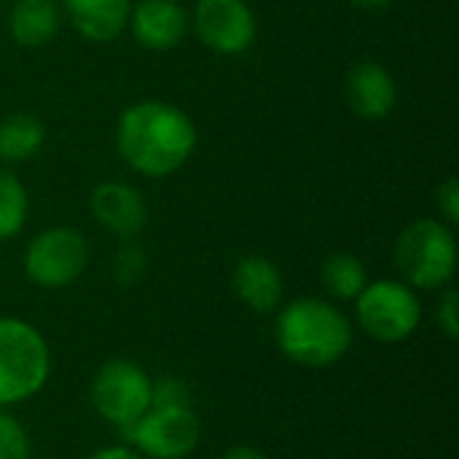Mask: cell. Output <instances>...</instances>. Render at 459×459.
<instances>
[{"mask_svg": "<svg viewBox=\"0 0 459 459\" xmlns=\"http://www.w3.org/2000/svg\"><path fill=\"white\" fill-rule=\"evenodd\" d=\"M199 143L194 118L175 102L140 100L121 110L116 151L145 178H169L188 164Z\"/></svg>", "mask_w": 459, "mask_h": 459, "instance_id": "6da1fadb", "label": "cell"}, {"mask_svg": "<svg viewBox=\"0 0 459 459\" xmlns=\"http://www.w3.org/2000/svg\"><path fill=\"white\" fill-rule=\"evenodd\" d=\"M274 342L288 360L325 368L350 352L352 320L325 299H293L277 309Z\"/></svg>", "mask_w": 459, "mask_h": 459, "instance_id": "7a4b0ae2", "label": "cell"}, {"mask_svg": "<svg viewBox=\"0 0 459 459\" xmlns=\"http://www.w3.org/2000/svg\"><path fill=\"white\" fill-rule=\"evenodd\" d=\"M51 377L46 336L27 320L0 317V409L35 398Z\"/></svg>", "mask_w": 459, "mask_h": 459, "instance_id": "3957f363", "label": "cell"}, {"mask_svg": "<svg viewBox=\"0 0 459 459\" xmlns=\"http://www.w3.org/2000/svg\"><path fill=\"white\" fill-rule=\"evenodd\" d=\"M395 266L414 290H441L452 285L457 272L455 229L441 218L409 223L395 242Z\"/></svg>", "mask_w": 459, "mask_h": 459, "instance_id": "277c9868", "label": "cell"}, {"mask_svg": "<svg viewBox=\"0 0 459 459\" xmlns=\"http://www.w3.org/2000/svg\"><path fill=\"white\" fill-rule=\"evenodd\" d=\"M358 328L382 344L411 339L422 323V301L403 280H374L355 299Z\"/></svg>", "mask_w": 459, "mask_h": 459, "instance_id": "5b68a950", "label": "cell"}, {"mask_svg": "<svg viewBox=\"0 0 459 459\" xmlns=\"http://www.w3.org/2000/svg\"><path fill=\"white\" fill-rule=\"evenodd\" d=\"M30 282L46 290L73 285L89 266V239L73 226H51L38 231L22 258Z\"/></svg>", "mask_w": 459, "mask_h": 459, "instance_id": "8992f818", "label": "cell"}, {"mask_svg": "<svg viewBox=\"0 0 459 459\" xmlns=\"http://www.w3.org/2000/svg\"><path fill=\"white\" fill-rule=\"evenodd\" d=\"M151 377L126 358L108 360L91 379V406L113 428L124 430L151 409Z\"/></svg>", "mask_w": 459, "mask_h": 459, "instance_id": "52a82bcc", "label": "cell"}, {"mask_svg": "<svg viewBox=\"0 0 459 459\" xmlns=\"http://www.w3.org/2000/svg\"><path fill=\"white\" fill-rule=\"evenodd\" d=\"M121 436L145 459H186L199 446L202 422L194 406H151Z\"/></svg>", "mask_w": 459, "mask_h": 459, "instance_id": "ba28073f", "label": "cell"}, {"mask_svg": "<svg viewBox=\"0 0 459 459\" xmlns=\"http://www.w3.org/2000/svg\"><path fill=\"white\" fill-rule=\"evenodd\" d=\"M191 27L199 40L221 56L245 54L258 35V22L247 0H196Z\"/></svg>", "mask_w": 459, "mask_h": 459, "instance_id": "9c48e42d", "label": "cell"}, {"mask_svg": "<svg viewBox=\"0 0 459 459\" xmlns=\"http://www.w3.org/2000/svg\"><path fill=\"white\" fill-rule=\"evenodd\" d=\"M126 30L148 51H172L191 30V11L180 0H137Z\"/></svg>", "mask_w": 459, "mask_h": 459, "instance_id": "30bf717a", "label": "cell"}, {"mask_svg": "<svg viewBox=\"0 0 459 459\" xmlns=\"http://www.w3.org/2000/svg\"><path fill=\"white\" fill-rule=\"evenodd\" d=\"M94 221L118 239L137 237L148 223V204L143 194L124 180H105L91 191L89 199Z\"/></svg>", "mask_w": 459, "mask_h": 459, "instance_id": "8fae6325", "label": "cell"}, {"mask_svg": "<svg viewBox=\"0 0 459 459\" xmlns=\"http://www.w3.org/2000/svg\"><path fill=\"white\" fill-rule=\"evenodd\" d=\"M344 94L355 116L366 121H382L395 110L398 83H395V75L385 65L366 59L350 67L347 81H344Z\"/></svg>", "mask_w": 459, "mask_h": 459, "instance_id": "7c38bea8", "label": "cell"}, {"mask_svg": "<svg viewBox=\"0 0 459 459\" xmlns=\"http://www.w3.org/2000/svg\"><path fill=\"white\" fill-rule=\"evenodd\" d=\"M237 299L255 315H269L282 307L285 277L274 261L266 255H245L234 266L231 277Z\"/></svg>", "mask_w": 459, "mask_h": 459, "instance_id": "4fadbf2b", "label": "cell"}, {"mask_svg": "<svg viewBox=\"0 0 459 459\" xmlns=\"http://www.w3.org/2000/svg\"><path fill=\"white\" fill-rule=\"evenodd\" d=\"M62 8L83 40L105 46L126 30L132 0H62Z\"/></svg>", "mask_w": 459, "mask_h": 459, "instance_id": "5bb4252c", "label": "cell"}, {"mask_svg": "<svg viewBox=\"0 0 459 459\" xmlns=\"http://www.w3.org/2000/svg\"><path fill=\"white\" fill-rule=\"evenodd\" d=\"M62 30V8L54 0H13L8 32L22 48H43Z\"/></svg>", "mask_w": 459, "mask_h": 459, "instance_id": "9a60e30c", "label": "cell"}, {"mask_svg": "<svg viewBox=\"0 0 459 459\" xmlns=\"http://www.w3.org/2000/svg\"><path fill=\"white\" fill-rule=\"evenodd\" d=\"M46 145V126L38 116L11 113L0 118V161L22 164L40 153Z\"/></svg>", "mask_w": 459, "mask_h": 459, "instance_id": "2e32d148", "label": "cell"}, {"mask_svg": "<svg viewBox=\"0 0 459 459\" xmlns=\"http://www.w3.org/2000/svg\"><path fill=\"white\" fill-rule=\"evenodd\" d=\"M320 280H323V288L328 290V296H333L339 301H355L360 296V290L368 285V272L358 255L333 253L331 258H325V264L320 269Z\"/></svg>", "mask_w": 459, "mask_h": 459, "instance_id": "e0dca14e", "label": "cell"}, {"mask_svg": "<svg viewBox=\"0 0 459 459\" xmlns=\"http://www.w3.org/2000/svg\"><path fill=\"white\" fill-rule=\"evenodd\" d=\"M27 215H30V194L24 183L5 167H0V242L13 239L24 229Z\"/></svg>", "mask_w": 459, "mask_h": 459, "instance_id": "ac0fdd59", "label": "cell"}, {"mask_svg": "<svg viewBox=\"0 0 459 459\" xmlns=\"http://www.w3.org/2000/svg\"><path fill=\"white\" fill-rule=\"evenodd\" d=\"M30 433L8 409H0V459H30Z\"/></svg>", "mask_w": 459, "mask_h": 459, "instance_id": "d6986e66", "label": "cell"}, {"mask_svg": "<svg viewBox=\"0 0 459 459\" xmlns=\"http://www.w3.org/2000/svg\"><path fill=\"white\" fill-rule=\"evenodd\" d=\"M145 253L140 245L124 239V245L116 250L113 255V277L121 282V285H134L143 274H145Z\"/></svg>", "mask_w": 459, "mask_h": 459, "instance_id": "ffe728a7", "label": "cell"}, {"mask_svg": "<svg viewBox=\"0 0 459 459\" xmlns=\"http://www.w3.org/2000/svg\"><path fill=\"white\" fill-rule=\"evenodd\" d=\"M151 406L167 409V406H191V390L180 377H159L151 382Z\"/></svg>", "mask_w": 459, "mask_h": 459, "instance_id": "44dd1931", "label": "cell"}, {"mask_svg": "<svg viewBox=\"0 0 459 459\" xmlns=\"http://www.w3.org/2000/svg\"><path fill=\"white\" fill-rule=\"evenodd\" d=\"M436 323L438 328L444 331L446 339L457 342L459 339V293L457 288L446 285L441 299H438V307H436Z\"/></svg>", "mask_w": 459, "mask_h": 459, "instance_id": "7402d4cb", "label": "cell"}, {"mask_svg": "<svg viewBox=\"0 0 459 459\" xmlns=\"http://www.w3.org/2000/svg\"><path fill=\"white\" fill-rule=\"evenodd\" d=\"M436 204H438V218L446 226H457L459 223V180L457 178H446L438 191H436Z\"/></svg>", "mask_w": 459, "mask_h": 459, "instance_id": "603a6c76", "label": "cell"}, {"mask_svg": "<svg viewBox=\"0 0 459 459\" xmlns=\"http://www.w3.org/2000/svg\"><path fill=\"white\" fill-rule=\"evenodd\" d=\"M86 459H145L137 449L126 446V444H118V446H102L97 452H91Z\"/></svg>", "mask_w": 459, "mask_h": 459, "instance_id": "cb8c5ba5", "label": "cell"}, {"mask_svg": "<svg viewBox=\"0 0 459 459\" xmlns=\"http://www.w3.org/2000/svg\"><path fill=\"white\" fill-rule=\"evenodd\" d=\"M221 459H269L264 452L253 449V446H231Z\"/></svg>", "mask_w": 459, "mask_h": 459, "instance_id": "d4e9b609", "label": "cell"}, {"mask_svg": "<svg viewBox=\"0 0 459 459\" xmlns=\"http://www.w3.org/2000/svg\"><path fill=\"white\" fill-rule=\"evenodd\" d=\"M355 8H360V11H382V8H387L393 0H350Z\"/></svg>", "mask_w": 459, "mask_h": 459, "instance_id": "484cf974", "label": "cell"}, {"mask_svg": "<svg viewBox=\"0 0 459 459\" xmlns=\"http://www.w3.org/2000/svg\"><path fill=\"white\" fill-rule=\"evenodd\" d=\"M54 3H62V0H54Z\"/></svg>", "mask_w": 459, "mask_h": 459, "instance_id": "4316f807", "label": "cell"}]
</instances>
